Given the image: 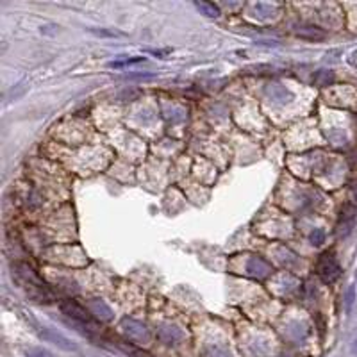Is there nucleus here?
<instances>
[{
    "mask_svg": "<svg viewBox=\"0 0 357 357\" xmlns=\"http://www.w3.org/2000/svg\"><path fill=\"white\" fill-rule=\"evenodd\" d=\"M13 274H15L16 280L20 282V286L25 289V293L29 295L30 299L36 300V302H52L54 295L49 289V286L39 279L38 275L34 274V270L27 266V264L20 263L13 266Z\"/></svg>",
    "mask_w": 357,
    "mask_h": 357,
    "instance_id": "1",
    "label": "nucleus"
},
{
    "mask_svg": "<svg viewBox=\"0 0 357 357\" xmlns=\"http://www.w3.org/2000/svg\"><path fill=\"white\" fill-rule=\"evenodd\" d=\"M316 270H318L320 279L325 284H332L341 277V266L332 254H323L316 264Z\"/></svg>",
    "mask_w": 357,
    "mask_h": 357,
    "instance_id": "2",
    "label": "nucleus"
},
{
    "mask_svg": "<svg viewBox=\"0 0 357 357\" xmlns=\"http://www.w3.org/2000/svg\"><path fill=\"white\" fill-rule=\"evenodd\" d=\"M120 327L122 330L125 332L129 339L136 343H148L150 341V332H148V329L143 325L141 322H137L134 318H123L122 323H120Z\"/></svg>",
    "mask_w": 357,
    "mask_h": 357,
    "instance_id": "3",
    "label": "nucleus"
},
{
    "mask_svg": "<svg viewBox=\"0 0 357 357\" xmlns=\"http://www.w3.org/2000/svg\"><path fill=\"white\" fill-rule=\"evenodd\" d=\"M38 336L43 339V341L52 343V345H55V347L61 348V350H66V352H75V350H77V345H75L74 341H70L66 336H63V334L57 332V330H52V329H47V327L38 329Z\"/></svg>",
    "mask_w": 357,
    "mask_h": 357,
    "instance_id": "4",
    "label": "nucleus"
},
{
    "mask_svg": "<svg viewBox=\"0 0 357 357\" xmlns=\"http://www.w3.org/2000/svg\"><path fill=\"white\" fill-rule=\"evenodd\" d=\"M61 311H63L66 316H70V318L74 320V322L77 323H86V325H91V316H89V313L86 311L84 307H81L79 303L75 302H70V300H64V302H61Z\"/></svg>",
    "mask_w": 357,
    "mask_h": 357,
    "instance_id": "5",
    "label": "nucleus"
},
{
    "mask_svg": "<svg viewBox=\"0 0 357 357\" xmlns=\"http://www.w3.org/2000/svg\"><path fill=\"white\" fill-rule=\"evenodd\" d=\"M356 221V206L354 204H345L341 207V215H339V223H338V232L341 238L350 234V230Z\"/></svg>",
    "mask_w": 357,
    "mask_h": 357,
    "instance_id": "6",
    "label": "nucleus"
},
{
    "mask_svg": "<svg viewBox=\"0 0 357 357\" xmlns=\"http://www.w3.org/2000/svg\"><path fill=\"white\" fill-rule=\"evenodd\" d=\"M88 307H89V313L93 314V316H97L98 320H102V322H111L114 316L111 307H109L102 299L88 300Z\"/></svg>",
    "mask_w": 357,
    "mask_h": 357,
    "instance_id": "7",
    "label": "nucleus"
},
{
    "mask_svg": "<svg viewBox=\"0 0 357 357\" xmlns=\"http://www.w3.org/2000/svg\"><path fill=\"white\" fill-rule=\"evenodd\" d=\"M293 32L299 38L309 39V41H322L327 36V32L320 29V27H316V25H295Z\"/></svg>",
    "mask_w": 357,
    "mask_h": 357,
    "instance_id": "8",
    "label": "nucleus"
},
{
    "mask_svg": "<svg viewBox=\"0 0 357 357\" xmlns=\"http://www.w3.org/2000/svg\"><path fill=\"white\" fill-rule=\"evenodd\" d=\"M266 95L270 97V100L275 104H288L293 100V93L288 88H284L282 84H270L266 88Z\"/></svg>",
    "mask_w": 357,
    "mask_h": 357,
    "instance_id": "9",
    "label": "nucleus"
},
{
    "mask_svg": "<svg viewBox=\"0 0 357 357\" xmlns=\"http://www.w3.org/2000/svg\"><path fill=\"white\" fill-rule=\"evenodd\" d=\"M247 270H248L250 275H254L255 279H264L272 274V266L261 257H252L247 264Z\"/></svg>",
    "mask_w": 357,
    "mask_h": 357,
    "instance_id": "10",
    "label": "nucleus"
},
{
    "mask_svg": "<svg viewBox=\"0 0 357 357\" xmlns=\"http://www.w3.org/2000/svg\"><path fill=\"white\" fill-rule=\"evenodd\" d=\"M159 338L166 345H177L182 339V332L177 327H163L159 330Z\"/></svg>",
    "mask_w": 357,
    "mask_h": 357,
    "instance_id": "11",
    "label": "nucleus"
},
{
    "mask_svg": "<svg viewBox=\"0 0 357 357\" xmlns=\"http://www.w3.org/2000/svg\"><path fill=\"white\" fill-rule=\"evenodd\" d=\"M195 7L200 11L202 15L209 16V18H218L220 16V9L211 2H195Z\"/></svg>",
    "mask_w": 357,
    "mask_h": 357,
    "instance_id": "12",
    "label": "nucleus"
},
{
    "mask_svg": "<svg viewBox=\"0 0 357 357\" xmlns=\"http://www.w3.org/2000/svg\"><path fill=\"white\" fill-rule=\"evenodd\" d=\"M313 81L316 86H329V84H332L334 74L330 70H318V72L313 75Z\"/></svg>",
    "mask_w": 357,
    "mask_h": 357,
    "instance_id": "13",
    "label": "nucleus"
},
{
    "mask_svg": "<svg viewBox=\"0 0 357 357\" xmlns=\"http://www.w3.org/2000/svg\"><path fill=\"white\" fill-rule=\"evenodd\" d=\"M252 7H254L252 15L257 16V18H268L272 15V5L270 4H261V2H257V4H252Z\"/></svg>",
    "mask_w": 357,
    "mask_h": 357,
    "instance_id": "14",
    "label": "nucleus"
},
{
    "mask_svg": "<svg viewBox=\"0 0 357 357\" xmlns=\"http://www.w3.org/2000/svg\"><path fill=\"white\" fill-rule=\"evenodd\" d=\"M145 57H134V59H122V61H113V63H109L111 68H125V66H131V64H137V63H143Z\"/></svg>",
    "mask_w": 357,
    "mask_h": 357,
    "instance_id": "15",
    "label": "nucleus"
},
{
    "mask_svg": "<svg viewBox=\"0 0 357 357\" xmlns=\"http://www.w3.org/2000/svg\"><path fill=\"white\" fill-rule=\"evenodd\" d=\"M354 302H356V288L350 286V288L347 289V293H345V311H347V313L352 311Z\"/></svg>",
    "mask_w": 357,
    "mask_h": 357,
    "instance_id": "16",
    "label": "nucleus"
},
{
    "mask_svg": "<svg viewBox=\"0 0 357 357\" xmlns=\"http://www.w3.org/2000/svg\"><path fill=\"white\" fill-rule=\"evenodd\" d=\"M309 240H311V245L313 247H322L323 241H325V232L322 229H314L309 236Z\"/></svg>",
    "mask_w": 357,
    "mask_h": 357,
    "instance_id": "17",
    "label": "nucleus"
},
{
    "mask_svg": "<svg viewBox=\"0 0 357 357\" xmlns=\"http://www.w3.org/2000/svg\"><path fill=\"white\" fill-rule=\"evenodd\" d=\"M27 357H54L49 350H43V348H30L27 350Z\"/></svg>",
    "mask_w": 357,
    "mask_h": 357,
    "instance_id": "18",
    "label": "nucleus"
},
{
    "mask_svg": "<svg viewBox=\"0 0 357 357\" xmlns=\"http://www.w3.org/2000/svg\"><path fill=\"white\" fill-rule=\"evenodd\" d=\"M89 32H93L97 36H109V38H113V36H123L122 32H118V30H102V29H89Z\"/></svg>",
    "mask_w": 357,
    "mask_h": 357,
    "instance_id": "19",
    "label": "nucleus"
},
{
    "mask_svg": "<svg viewBox=\"0 0 357 357\" xmlns=\"http://www.w3.org/2000/svg\"><path fill=\"white\" fill-rule=\"evenodd\" d=\"M25 89H27V86H25V82H20V84H18V86H16L15 89H11L9 97H11V98H16V97H20V95L24 93Z\"/></svg>",
    "mask_w": 357,
    "mask_h": 357,
    "instance_id": "20",
    "label": "nucleus"
},
{
    "mask_svg": "<svg viewBox=\"0 0 357 357\" xmlns=\"http://www.w3.org/2000/svg\"><path fill=\"white\" fill-rule=\"evenodd\" d=\"M125 77L127 79H139V81H148V79H154L156 75H152V74H127Z\"/></svg>",
    "mask_w": 357,
    "mask_h": 357,
    "instance_id": "21",
    "label": "nucleus"
},
{
    "mask_svg": "<svg viewBox=\"0 0 357 357\" xmlns=\"http://www.w3.org/2000/svg\"><path fill=\"white\" fill-rule=\"evenodd\" d=\"M147 52H150V54L157 55V57H165L163 54H168V52H161V50H147Z\"/></svg>",
    "mask_w": 357,
    "mask_h": 357,
    "instance_id": "22",
    "label": "nucleus"
},
{
    "mask_svg": "<svg viewBox=\"0 0 357 357\" xmlns=\"http://www.w3.org/2000/svg\"><path fill=\"white\" fill-rule=\"evenodd\" d=\"M354 352H356V356H357V339H356V343H354Z\"/></svg>",
    "mask_w": 357,
    "mask_h": 357,
    "instance_id": "23",
    "label": "nucleus"
}]
</instances>
